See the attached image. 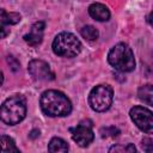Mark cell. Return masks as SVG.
Here are the masks:
<instances>
[{"label": "cell", "mask_w": 153, "mask_h": 153, "mask_svg": "<svg viewBox=\"0 0 153 153\" xmlns=\"http://www.w3.org/2000/svg\"><path fill=\"white\" fill-rule=\"evenodd\" d=\"M42 111L49 117H62L67 116L72 111V103L60 91L48 90L42 93L39 99Z\"/></svg>", "instance_id": "1"}, {"label": "cell", "mask_w": 153, "mask_h": 153, "mask_svg": "<svg viewBox=\"0 0 153 153\" xmlns=\"http://www.w3.org/2000/svg\"><path fill=\"white\" fill-rule=\"evenodd\" d=\"M1 121L14 126L22 122L26 115V100L22 94H14L7 98L1 105Z\"/></svg>", "instance_id": "2"}, {"label": "cell", "mask_w": 153, "mask_h": 153, "mask_svg": "<svg viewBox=\"0 0 153 153\" xmlns=\"http://www.w3.org/2000/svg\"><path fill=\"white\" fill-rule=\"evenodd\" d=\"M109 63L117 71L127 73L135 68V59L131 49L126 43H117L108 54Z\"/></svg>", "instance_id": "3"}, {"label": "cell", "mask_w": 153, "mask_h": 153, "mask_svg": "<svg viewBox=\"0 0 153 153\" xmlns=\"http://www.w3.org/2000/svg\"><path fill=\"white\" fill-rule=\"evenodd\" d=\"M53 51L62 57H74L81 51V42L71 32H61L53 41Z\"/></svg>", "instance_id": "4"}, {"label": "cell", "mask_w": 153, "mask_h": 153, "mask_svg": "<svg viewBox=\"0 0 153 153\" xmlns=\"http://www.w3.org/2000/svg\"><path fill=\"white\" fill-rule=\"evenodd\" d=\"M114 99V91L109 85H97L92 88L88 96V103L91 108L97 112L106 111Z\"/></svg>", "instance_id": "5"}, {"label": "cell", "mask_w": 153, "mask_h": 153, "mask_svg": "<svg viewBox=\"0 0 153 153\" xmlns=\"http://www.w3.org/2000/svg\"><path fill=\"white\" fill-rule=\"evenodd\" d=\"M130 118L134 124L146 134H153V112L143 106H134L130 109Z\"/></svg>", "instance_id": "6"}, {"label": "cell", "mask_w": 153, "mask_h": 153, "mask_svg": "<svg viewBox=\"0 0 153 153\" xmlns=\"http://www.w3.org/2000/svg\"><path fill=\"white\" fill-rule=\"evenodd\" d=\"M27 71L30 75L38 81H50L54 80L55 75L50 69V66L42 60H32L29 62Z\"/></svg>", "instance_id": "7"}, {"label": "cell", "mask_w": 153, "mask_h": 153, "mask_svg": "<svg viewBox=\"0 0 153 153\" xmlns=\"http://www.w3.org/2000/svg\"><path fill=\"white\" fill-rule=\"evenodd\" d=\"M72 131V139L80 146V147H87L94 139V134L91 129V126H86L80 123L78 127L71 129Z\"/></svg>", "instance_id": "8"}, {"label": "cell", "mask_w": 153, "mask_h": 153, "mask_svg": "<svg viewBox=\"0 0 153 153\" xmlns=\"http://www.w3.org/2000/svg\"><path fill=\"white\" fill-rule=\"evenodd\" d=\"M44 27H45L44 22H36V23L31 26L30 32L24 36L25 42L29 43V44L32 45V47L38 45V44L42 42V39H43Z\"/></svg>", "instance_id": "9"}, {"label": "cell", "mask_w": 153, "mask_h": 153, "mask_svg": "<svg viewBox=\"0 0 153 153\" xmlns=\"http://www.w3.org/2000/svg\"><path fill=\"white\" fill-rule=\"evenodd\" d=\"M88 13L93 19L98 22H106L110 19V11L108 10L105 5L99 4V2L92 4L88 7Z\"/></svg>", "instance_id": "10"}, {"label": "cell", "mask_w": 153, "mask_h": 153, "mask_svg": "<svg viewBox=\"0 0 153 153\" xmlns=\"http://www.w3.org/2000/svg\"><path fill=\"white\" fill-rule=\"evenodd\" d=\"M137 96H139V98L143 103L153 106V86L152 85H143V86H141L137 90Z\"/></svg>", "instance_id": "11"}, {"label": "cell", "mask_w": 153, "mask_h": 153, "mask_svg": "<svg viewBox=\"0 0 153 153\" xmlns=\"http://www.w3.org/2000/svg\"><path fill=\"white\" fill-rule=\"evenodd\" d=\"M22 19V16L17 12H6L5 10H1V26L7 25H14L19 23Z\"/></svg>", "instance_id": "12"}, {"label": "cell", "mask_w": 153, "mask_h": 153, "mask_svg": "<svg viewBox=\"0 0 153 153\" xmlns=\"http://www.w3.org/2000/svg\"><path fill=\"white\" fill-rule=\"evenodd\" d=\"M68 148L69 147H68L67 142L61 137H53L48 145L49 152H67Z\"/></svg>", "instance_id": "13"}, {"label": "cell", "mask_w": 153, "mask_h": 153, "mask_svg": "<svg viewBox=\"0 0 153 153\" xmlns=\"http://www.w3.org/2000/svg\"><path fill=\"white\" fill-rule=\"evenodd\" d=\"M1 151L2 153H11V152L19 153V148L16 146L13 139L6 135H1Z\"/></svg>", "instance_id": "14"}, {"label": "cell", "mask_w": 153, "mask_h": 153, "mask_svg": "<svg viewBox=\"0 0 153 153\" xmlns=\"http://www.w3.org/2000/svg\"><path fill=\"white\" fill-rule=\"evenodd\" d=\"M80 33L87 41H96L98 38V36H99L98 30L94 26H92V25H85V26H82V29L80 30Z\"/></svg>", "instance_id": "15"}, {"label": "cell", "mask_w": 153, "mask_h": 153, "mask_svg": "<svg viewBox=\"0 0 153 153\" xmlns=\"http://www.w3.org/2000/svg\"><path fill=\"white\" fill-rule=\"evenodd\" d=\"M120 134V130L115 127H106L100 129V135L102 137H115Z\"/></svg>", "instance_id": "16"}, {"label": "cell", "mask_w": 153, "mask_h": 153, "mask_svg": "<svg viewBox=\"0 0 153 153\" xmlns=\"http://www.w3.org/2000/svg\"><path fill=\"white\" fill-rule=\"evenodd\" d=\"M135 151H136V148L131 143H128L127 146H121V145L112 146L109 149V152H128V153H131V152H135Z\"/></svg>", "instance_id": "17"}, {"label": "cell", "mask_w": 153, "mask_h": 153, "mask_svg": "<svg viewBox=\"0 0 153 153\" xmlns=\"http://www.w3.org/2000/svg\"><path fill=\"white\" fill-rule=\"evenodd\" d=\"M142 149L146 152H153V137H145L142 140Z\"/></svg>", "instance_id": "18"}, {"label": "cell", "mask_w": 153, "mask_h": 153, "mask_svg": "<svg viewBox=\"0 0 153 153\" xmlns=\"http://www.w3.org/2000/svg\"><path fill=\"white\" fill-rule=\"evenodd\" d=\"M8 62H10V66L12 67V69H13L14 72L19 68V63L17 62V60H16L13 56H8Z\"/></svg>", "instance_id": "19"}, {"label": "cell", "mask_w": 153, "mask_h": 153, "mask_svg": "<svg viewBox=\"0 0 153 153\" xmlns=\"http://www.w3.org/2000/svg\"><path fill=\"white\" fill-rule=\"evenodd\" d=\"M147 20H148V24H149L151 26H153V12H151V13H149V16H148Z\"/></svg>", "instance_id": "20"}]
</instances>
